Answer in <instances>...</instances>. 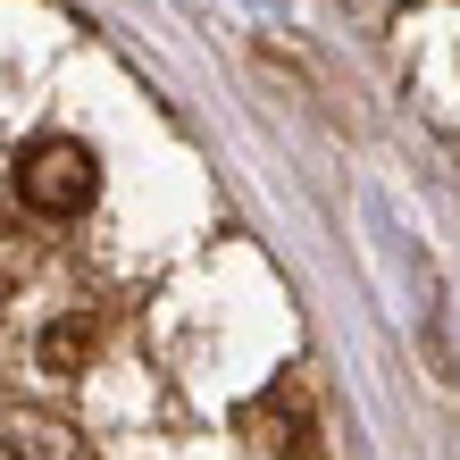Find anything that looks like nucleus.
Masks as SVG:
<instances>
[{
    "label": "nucleus",
    "instance_id": "obj_3",
    "mask_svg": "<svg viewBox=\"0 0 460 460\" xmlns=\"http://www.w3.org/2000/svg\"><path fill=\"white\" fill-rule=\"evenodd\" d=\"M84 351H93V327H84V318H59V327L42 335V368H50V376H75Z\"/></svg>",
    "mask_w": 460,
    "mask_h": 460
},
{
    "label": "nucleus",
    "instance_id": "obj_2",
    "mask_svg": "<svg viewBox=\"0 0 460 460\" xmlns=\"http://www.w3.org/2000/svg\"><path fill=\"white\" fill-rule=\"evenodd\" d=\"M0 460H75V444L50 419H0Z\"/></svg>",
    "mask_w": 460,
    "mask_h": 460
},
{
    "label": "nucleus",
    "instance_id": "obj_1",
    "mask_svg": "<svg viewBox=\"0 0 460 460\" xmlns=\"http://www.w3.org/2000/svg\"><path fill=\"white\" fill-rule=\"evenodd\" d=\"M93 184H101V159L84 143H34L17 159V193H25V209H42V218H75V209L93 201Z\"/></svg>",
    "mask_w": 460,
    "mask_h": 460
}]
</instances>
